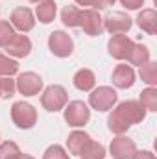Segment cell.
Segmentation results:
<instances>
[{
    "mask_svg": "<svg viewBox=\"0 0 157 159\" xmlns=\"http://www.w3.org/2000/svg\"><path fill=\"white\" fill-rule=\"evenodd\" d=\"M133 43L135 41H131L128 35H124V34L111 35V39L107 41V52H109L111 57H115L118 61L128 59V56H129V52L133 48Z\"/></svg>",
    "mask_w": 157,
    "mask_h": 159,
    "instance_id": "cell-9",
    "label": "cell"
},
{
    "mask_svg": "<svg viewBox=\"0 0 157 159\" xmlns=\"http://www.w3.org/2000/svg\"><path fill=\"white\" fill-rule=\"evenodd\" d=\"M15 87L22 96H35L43 91V78L37 72H22L15 80Z\"/></svg>",
    "mask_w": 157,
    "mask_h": 159,
    "instance_id": "cell-7",
    "label": "cell"
},
{
    "mask_svg": "<svg viewBox=\"0 0 157 159\" xmlns=\"http://www.w3.org/2000/svg\"><path fill=\"white\" fill-rule=\"evenodd\" d=\"M17 87H15V80L11 76H0V98H11L15 94Z\"/></svg>",
    "mask_w": 157,
    "mask_h": 159,
    "instance_id": "cell-26",
    "label": "cell"
},
{
    "mask_svg": "<svg viewBox=\"0 0 157 159\" xmlns=\"http://www.w3.org/2000/svg\"><path fill=\"white\" fill-rule=\"evenodd\" d=\"M41 104L46 111L50 113H56V111H61L67 104H69V93L63 85H48L43 94H41Z\"/></svg>",
    "mask_w": 157,
    "mask_h": 159,
    "instance_id": "cell-3",
    "label": "cell"
},
{
    "mask_svg": "<svg viewBox=\"0 0 157 159\" xmlns=\"http://www.w3.org/2000/svg\"><path fill=\"white\" fill-rule=\"evenodd\" d=\"M135 152H137L135 141L126 135H117L109 144V154L115 159H131Z\"/></svg>",
    "mask_w": 157,
    "mask_h": 159,
    "instance_id": "cell-12",
    "label": "cell"
},
{
    "mask_svg": "<svg viewBox=\"0 0 157 159\" xmlns=\"http://www.w3.org/2000/svg\"><path fill=\"white\" fill-rule=\"evenodd\" d=\"M115 2H117V0H96V2H94V7H92V9L100 11V9H105V7L113 6Z\"/></svg>",
    "mask_w": 157,
    "mask_h": 159,
    "instance_id": "cell-31",
    "label": "cell"
},
{
    "mask_svg": "<svg viewBox=\"0 0 157 159\" xmlns=\"http://www.w3.org/2000/svg\"><path fill=\"white\" fill-rule=\"evenodd\" d=\"M91 143V135L87 133V131H81V129H74L70 135H69V139H67V150H69V154H72V156H81V152L85 150V146Z\"/></svg>",
    "mask_w": 157,
    "mask_h": 159,
    "instance_id": "cell-15",
    "label": "cell"
},
{
    "mask_svg": "<svg viewBox=\"0 0 157 159\" xmlns=\"http://www.w3.org/2000/svg\"><path fill=\"white\" fill-rule=\"evenodd\" d=\"M120 4L128 9H139L144 6V0H120Z\"/></svg>",
    "mask_w": 157,
    "mask_h": 159,
    "instance_id": "cell-29",
    "label": "cell"
},
{
    "mask_svg": "<svg viewBox=\"0 0 157 159\" xmlns=\"http://www.w3.org/2000/svg\"><path fill=\"white\" fill-rule=\"evenodd\" d=\"M72 81H74V87L78 91L91 93L94 89V85H96V76H94V72L91 69H79L78 72L74 74Z\"/></svg>",
    "mask_w": 157,
    "mask_h": 159,
    "instance_id": "cell-17",
    "label": "cell"
},
{
    "mask_svg": "<svg viewBox=\"0 0 157 159\" xmlns=\"http://www.w3.org/2000/svg\"><path fill=\"white\" fill-rule=\"evenodd\" d=\"M135 78H137V74H135L131 65H117L115 70H113V76H111L113 85L117 89H129V87H133Z\"/></svg>",
    "mask_w": 157,
    "mask_h": 159,
    "instance_id": "cell-14",
    "label": "cell"
},
{
    "mask_svg": "<svg viewBox=\"0 0 157 159\" xmlns=\"http://www.w3.org/2000/svg\"><path fill=\"white\" fill-rule=\"evenodd\" d=\"M9 20H11V26H13L15 30H19L20 34H28V32H32L34 26H35V17H34L32 9H30V7H24V6L13 9Z\"/></svg>",
    "mask_w": 157,
    "mask_h": 159,
    "instance_id": "cell-10",
    "label": "cell"
},
{
    "mask_svg": "<svg viewBox=\"0 0 157 159\" xmlns=\"http://www.w3.org/2000/svg\"><path fill=\"white\" fill-rule=\"evenodd\" d=\"M20 148L13 141H6L0 144V159H19L20 157Z\"/></svg>",
    "mask_w": 157,
    "mask_h": 159,
    "instance_id": "cell-24",
    "label": "cell"
},
{
    "mask_svg": "<svg viewBox=\"0 0 157 159\" xmlns=\"http://www.w3.org/2000/svg\"><path fill=\"white\" fill-rule=\"evenodd\" d=\"M128 61L131 65H137V67L148 63L150 61V50H148V46L142 44V43H133V48H131V52L128 56Z\"/></svg>",
    "mask_w": 157,
    "mask_h": 159,
    "instance_id": "cell-19",
    "label": "cell"
},
{
    "mask_svg": "<svg viewBox=\"0 0 157 159\" xmlns=\"http://www.w3.org/2000/svg\"><path fill=\"white\" fill-rule=\"evenodd\" d=\"M30 2H35V4H39V2H43V0H30Z\"/></svg>",
    "mask_w": 157,
    "mask_h": 159,
    "instance_id": "cell-34",
    "label": "cell"
},
{
    "mask_svg": "<svg viewBox=\"0 0 157 159\" xmlns=\"http://www.w3.org/2000/svg\"><path fill=\"white\" fill-rule=\"evenodd\" d=\"M48 48L57 57H69L74 52V41L67 32L56 30L48 35Z\"/></svg>",
    "mask_w": 157,
    "mask_h": 159,
    "instance_id": "cell-6",
    "label": "cell"
},
{
    "mask_svg": "<svg viewBox=\"0 0 157 159\" xmlns=\"http://www.w3.org/2000/svg\"><path fill=\"white\" fill-rule=\"evenodd\" d=\"M15 35V28L11 26L9 20H0V48H4L11 37Z\"/></svg>",
    "mask_w": 157,
    "mask_h": 159,
    "instance_id": "cell-27",
    "label": "cell"
},
{
    "mask_svg": "<svg viewBox=\"0 0 157 159\" xmlns=\"http://www.w3.org/2000/svg\"><path fill=\"white\" fill-rule=\"evenodd\" d=\"M19 159H35L34 156H30V154H20V157Z\"/></svg>",
    "mask_w": 157,
    "mask_h": 159,
    "instance_id": "cell-33",
    "label": "cell"
},
{
    "mask_svg": "<svg viewBox=\"0 0 157 159\" xmlns=\"http://www.w3.org/2000/svg\"><path fill=\"white\" fill-rule=\"evenodd\" d=\"M79 28H83V32L91 37H96L104 32V17H100V13L96 9H81V17H79Z\"/></svg>",
    "mask_w": 157,
    "mask_h": 159,
    "instance_id": "cell-8",
    "label": "cell"
},
{
    "mask_svg": "<svg viewBox=\"0 0 157 159\" xmlns=\"http://www.w3.org/2000/svg\"><path fill=\"white\" fill-rule=\"evenodd\" d=\"M131 159H157V157H155V154L150 152V150H137Z\"/></svg>",
    "mask_w": 157,
    "mask_h": 159,
    "instance_id": "cell-30",
    "label": "cell"
},
{
    "mask_svg": "<svg viewBox=\"0 0 157 159\" xmlns=\"http://www.w3.org/2000/svg\"><path fill=\"white\" fill-rule=\"evenodd\" d=\"M19 72V63L4 54H0V76H13Z\"/></svg>",
    "mask_w": 157,
    "mask_h": 159,
    "instance_id": "cell-25",
    "label": "cell"
},
{
    "mask_svg": "<svg viewBox=\"0 0 157 159\" xmlns=\"http://www.w3.org/2000/svg\"><path fill=\"white\" fill-rule=\"evenodd\" d=\"M137 26L146 32L148 35H155L157 34V13L155 9H142L137 15Z\"/></svg>",
    "mask_w": 157,
    "mask_h": 159,
    "instance_id": "cell-16",
    "label": "cell"
},
{
    "mask_svg": "<svg viewBox=\"0 0 157 159\" xmlns=\"http://www.w3.org/2000/svg\"><path fill=\"white\" fill-rule=\"evenodd\" d=\"M74 2H76L78 6H83V7H91V9H92L96 0H74Z\"/></svg>",
    "mask_w": 157,
    "mask_h": 159,
    "instance_id": "cell-32",
    "label": "cell"
},
{
    "mask_svg": "<svg viewBox=\"0 0 157 159\" xmlns=\"http://www.w3.org/2000/svg\"><path fill=\"white\" fill-rule=\"evenodd\" d=\"M79 17H81V9L72 6V4L65 6L61 11V20L69 28H79Z\"/></svg>",
    "mask_w": 157,
    "mask_h": 159,
    "instance_id": "cell-20",
    "label": "cell"
},
{
    "mask_svg": "<svg viewBox=\"0 0 157 159\" xmlns=\"http://www.w3.org/2000/svg\"><path fill=\"white\" fill-rule=\"evenodd\" d=\"M146 119V109L137 100H126L115 106L107 117V128L115 135H124L133 124H139Z\"/></svg>",
    "mask_w": 157,
    "mask_h": 159,
    "instance_id": "cell-1",
    "label": "cell"
},
{
    "mask_svg": "<svg viewBox=\"0 0 157 159\" xmlns=\"http://www.w3.org/2000/svg\"><path fill=\"white\" fill-rule=\"evenodd\" d=\"M43 159H70V156L67 154V150L59 144H52L44 150Z\"/></svg>",
    "mask_w": 157,
    "mask_h": 159,
    "instance_id": "cell-28",
    "label": "cell"
},
{
    "mask_svg": "<svg viewBox=\"0 0 157 159\" xmlns=\"http://www.w3.org/2000/svg\"><path fill=\"white\" fill-rule=\"evenodd\" d=\"M11 120L19 129H32L37 124V111L32 104L19 100L11 106Z\"/></svg>",
    "mask_w": 157,
    "mask_h": 159,
    "instance_id": "cell-4",
    "label": "cell"
},
{
    "mask_svg": "<svg viewBox=\"0 0 157 159\" xmlns=\"http://www.w3.org/2000/svg\"><path fill=\"white\" fill-rule=\"evenodd\" d=\"M139 76L142 78L144 83H148L150 87H155L157 85V63L155 61H148V63L141 65Z\"/></svg>",
    "mask_w": 157,
    "mask_h": 159,
    "instance_id": "cell-22",
    "label": "cell"
},
{
    "mask_svg": "<svg viewBox=\"0 0 157 159\" xmlns=\"http://www.w3.org/2000/svg\"><path fill=\"white\" fill-rule=\"evenodd\" d=\"M118 102V94L117 91L109 85H100L96 89L91 91L89 94V106L100 113H105V111H111Z\"/></svg>",
    "mask_w": 157,
    "mask_h": 159,
    "instance_id": "cell-2",
    "label": "cell"
},
{
    "mask_svg": "<svg viewBox=\"0 0 157 159\" xmlns=\"http://www.w3.org/2000/svg\"><path fill=\"white\" fill-rule=\"evenodd\" d=\"M63 109H65V113H63L65 122H67L69 126H72V128H81V126H85V124L91 120V109H89V106H87L85 102H81V100H72V102H69Z\"/></svg>",
    "mask_w": 157,
    "mask_h": 159,
    "instance_id": "cell-5",
    "label": "cell"
},
{
    "mask_svg": "<svg viewBox=\"0 0 157 159\" xmlns=\"http://www.w3.org/2000/svg\"><path fill=\"white\" fill-rule=\"evenodd\" d=\"M35 15H37L39 22L50 24L56 19V15H57V4L54 0H43V2L37 4V7H35Z\"/></svg>",
    "mask_w": 157,
    "mask_h": 159,
    "instance_id": "cell-18",
    "label": "cell"
},
{
    "mask_svg": "<svg viewBox=\"0 0 157 159\" xmlns=\"http://www.w3.org/2000/svg\"><path fill=\"white\" fill-rule=\"evenodd\" d=\"M6 50H7V54L9 56H13V57H26V56H30V52H32V41L28 35H24V34H15L11 41L4 46Z\"/></svg>",
    "mask_w": 157,
    "mask_h": 159,
    "instance_id": "cell-13",
    "label": "cell"
},
{
    "mask_svg": "<svg viewBox=\"0 0 157 159\" xmlns=\"http://www.w3.org/2000/svg\"><path fill=\"white\" fill-rule=\"evenodd\" d=\"M139 104L146 111H157V87H148L141 93Z\"/></svg>",
    "mask_w": 157,
    "mask_h": 159,
    "instance_id": "cell-21",
    "label": "cell"
},
{
    "mask_svg": "<svg viewBox=\"0 0 157 159\" xmlns=\"http://www.w3.org/2000/svg\"><path fill=\"white\" fill-rule=\"evenodd\" d=\"M105 148H104V144H100V143H96V141H92L91 139V143L85 146V150L81 152V159H105Z\"/></svg>",
    "mask_w": 157,
    "mask_h": 159,
    "instance_id": "cell-23",
    "label": "cell"
},
{
    "mask_svg": "<svg viewBox=\"0 0 157 159\" xmlns=\"http://www.w3.org/2000/svg\"><path fill=\"white\" fill-rule=\"evenodd\" d=\"M131 24H133V22H131L129 15H126V13H122V11H113V13H109L107 17H104V30H107L111 35L129 32Z\"/></svg>",
    "mask_w": 157,
    "mask_h": 159,
    "instance_id": "cell-11",
    "label": "cell"
}]
</instances>
